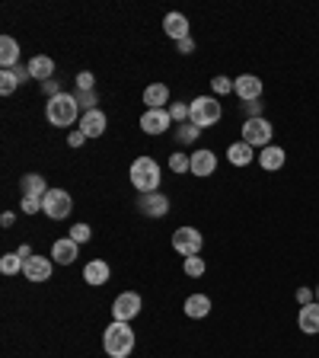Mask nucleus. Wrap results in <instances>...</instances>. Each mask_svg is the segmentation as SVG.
Here are the masks:
<instances>
[{
  "label": "nucleus",
  "mask_w": 319,
  "mask_h": 358,
  "mask_svg": "<svg viewBox=\"0 0 319 358\" xmlns=\"http://www.w3.org/2000/svg\"><path fill=\"white\" fill-rule=\"evenodd\" d=\"M45 119L54 128H74L80 125V106H77L74 93H61V96L45 103Z\"/></svg>",
  "instance_id": "nucleus-1"
},
{
  "label": "nucleus",
  "mask_w": 319,
  "mask_h": 358,
  "mask_svg": "<svg viewBox=\"0 0 319 358\" xmlns=\"http://www.w3.org/2000/svg\"><path fill=\"white\" fill-rule=\"evenodd\" d=\"M103 349L109 358H128L134 352V329L128 323L112 320L103 333Z\"/></svg>",
  "instance_id": "nucleus-2"
},
{
  "label": "nucleus",
  "mask_w": 319,
  "mask_h": 358,
  "mask_svg": "<svg viewBox=\"0 0 319 358\" xmlns=\"http://www.w3.org/2000/svg\"><path fill=\"white\" fill-rule=\"evenodd\" d=\"M128 179H131V186L141 195L160 192V164L154 157H138L131 164V170H128Z\"/></svg>",
  "instance_id": "nucleus-3"
},
{
  "label": "nucleus",
  "mask_w": 319,
  "mask_h": 358,
  "mask_svg": "<svg viewBox=\"0 0 319 358\" xmlns=\"http://www.w3.org/2000/svg\"><path fill=\"white\" fill-rule=\"evenodd\" d=\"M188 109H192V115H188V122H192L195 128H211L217 125V122L223 119V109H221V99L217 96H198L188 103Z\"/></svg>",
  "instance_id": "nucleus-4"
},
{
  "label": "nucleus",
  "mask_w": 319,
  "mask_h": 358,
  "mask_svg": "<svg viewBox=\"0 0 319 358\" xmlns=\"http://www.w3.org/2000/svg\"><path fill=\"white\" fill-rule=\"evenodd\" d=\"M42 211L45 217H52V221H64L71 211H74V199L67 189H48V195L42 199Z\"/></svg>",
  "instance_id": "nucleus-5"
},
{
  "label": "nucleus",
  "mask_w": 319,
  "mask_h": 358,
  "mask_svg": "<svg viewBox=\"0 0 319 358\" xmlns=\"http://www.w3.org/2000/svg\"><path fill=\"white\" fill-rule=\"evenodd\" d=\"M272 138H275V128H272L268 119H246L243 122V138H239V141H246L249 148H268Z\"/></svg>",
  "instance_id": "nucleus-6"
},
{
  "label": "nucleus",
  "mask_w": 319,
  "mask_h": 358,
  "mask_svg": "<svg viewBox=\"0 0 319 358\" xmlns=\"http://www.w3.org/2000/svg\"><path fill=\"white\" fill-rule=\"evenodd\" d=\"M201 246H205V237H201L198 227H179L172 231V250L179 256H201Z\"/></svg>",
  "instance_id": "nucleus-7"
},
{
  "label": "nucleus",
  "mask_w": 319,
  "mask_h": 358,
  "mask_svg": "<svg viewBox=\"0 0 319 358\" xmlns=\"http://www.w3.org/2000/svg\"><path fill=\"white\" fill-rule=\"evenodd\" d=\"M138 313H141V294L138 291H121L119 298L112 301V320L131 323Z\"/></svg>",
  "instance_id": "nucleus-8"
},
{
  "label": "nucleus",
  "mask_w": 319,
  "mask_h": 358,
  "mask_svg": "<svg viewBox=\"0 0 319 358\" xmlns=\"http://www.w3.org/2000/svg\"><path fill=\"white\" fill-rule=\"evenodd\" d=\"M262 77H255V74H239L237 80H233V93L239 96V103H259V96H262Z\"/></svg>",
  "instance_id": "nucleus-9"
},
{
  "label": "nucleus",
  "mask_w": 319,
  "mask_h": 358,
  "mask_svg": "<svg viewBox=\"0 0 319 358\" xmlns=\"http://www.w3.org/2000/svg\"><path fill=\"white\" fill-rule=\"evenodd\" d=\"M172 125V115H170V109H144V115H141V131L144 134H163L166 128Z\"/></svg>",
  "instance_id": "nucleus-10"
},
{
  "label": "nucleus",
  "mask_w": 319,
  "mask_h": 358,
  "mask_svg": "<svg viewBox=\"0 0 319 358\" xmlns=\"http://www.w3.org/2000/svg\"><path fill=\"white\" fill-rule=\"evenodd\" d=\"M52 266H54V259H48V256H32V259H26V266H22V278L42 285L52 278Z\"/></svg>",
  "instance_id": "nucleus-11"
},
{
  "label": "nucleus",
  "mask_w": 319,
  "mask_h": 358,
  "mask_svg": "<svg viewBox=\"0 0 319 358\" xmlns=\"http://www.w3.org/2000/svg\"><path fill=\"white\" fill-rule=\"evenodd\" d=\"M138 211L147 217H166L170 215V199L163 192H150V195H141L138 199Z\"/></svg>",
  "instance_id": "nucleus-12"
},
{
  "label": "nucleus",
  "mask_w": 319,
  "mask_h": 358,
  "mask_svg": "<svg viewBox=\"0 0 319 358\" xmlns=\"http://www.w3.org/2000/svg\"><path fill=\"white\" fill-rule=\"evenodd\" d=\"M105 125H109L105 112L103 109H93V112H83V115H80V125H77V128H80L87 138H103Z\"/></svg>",
  "instance_id": "nucleus-13"
},
{
  "label": "nucleus",
  "mask_w": 319,
  "mask_h": 358,
  "mask_svg": "<svg viewBox=\"0 0 319 358\" xmlns=\"http://www.w3.org/2000/svg\"><path fill=\"white\" fill-rule=\"evenodd\" d=\"M214 170H217V154H214V150H208V148L195 150V154H192V176L205 179V176H211Z\"/></svg>",
  "instance_id": "nucleus-14"
},
{
  "label": "nucleus",
  "mask_w": 319,
  "mask_h": 358,
  "mask_svg": "<svg viewBox=\"0 0 319 358\" xmlns=\"http://www.w3.org/2000/svg\"><path fill=\"white\" fill-rule=\"evenodd\" d=\"M109 275H112V268L105 259H89L87 266H83V282L93 285V288H103V285L109 282Z\"/></svg>",
  "instance_id": "nucleus-15"
},
{
  "label": "nucleus",
  "mask_w": 319,
  "mask_h": 358,
  "mask_svg": "<svg viewBox=\"0 0 319 358\" xmlns=\"http://www.w3.org/2000/svg\"><path fill=\"white\" fill-rule=\"evenodd\" d=\"M77 256H80V243H74L71 237H61L52 243V259L58 262V266H71Z\"/></svg>",
  "instance_id": "nucleus-16"
},
{
  "label": "nucleus",
  "mask_w": 319,
  "mask_h": 358,
  "mask_svg": "<svg viewBox=\"0 0 319 358\" xmlns=\"http://www.w3.org/2000/svg\"><path fill=\"white\" fill-rule=\"evenodd\" d=\"M163 32L172 38V42L192 38V36H188V20H186L182 13H166V16H163Z\"/></svg>",
  "instance_id": "nucleus-17"
},
{
  "label": "nucleus",
  "mask_w": 319,
  "mask_h": 358,
  "mask_svg": "<svg viewBox=\"0 0 319 358\" xmlns=\"http://www.w3.org/2000/svg\"><path fill=\"white\" fill-rule=\"evenodd\" d=\"M297 327H300V333H306V336H316L319 333V304H316V301L300 307Z\"/></svg>",
  "instance_id": "nucleus-18"
},
{
  "label": "nucleus",
  "mask_w": 319,
  "mask_h": 358,
  "mask_svg": "<svg viewBox=\"0 0 319 358\" xmlns=\"http://www.w3.org/2000/svg\"><path fill=\"white\" fill-rule=\"evenodd\" d=\"M29 80V67H13V71H0V93L3 96H10V93H16V87L20 83Z\"/></svg>",
  "instance_id": "nucleus-19"
},
{
  "label": "nucleus",
  "mask_w": 319,
  "mask_h": 358,
  "mask_svg": "<svg viewBox=\"0 0 319 358\" xmlns=\"http://www.w3.org/2000/svg\"><path fill=\"white\" fill-rule=\"evenodd\" d=\"M284 160H288V154H284V148H278V144H268V148H262V154H259V166L268 173L281 170Z\"/></svg>",
  "instance_id": "nucleus-20"
},
{
  "label": "nucleus",
  "mask_w": 319,
  "mask_h": 358,
  "mask_svg": "<svg viewBox=\"0 0 319 358\" xmlns=\"http://www.w3.org/2000/svg\"><path fill=\"white\" fill-rule=\"evenodd\" d=\"M29 77L32 80H38V83H45V80H52V74H54V61L48 58V55H36V58H29Z\"/></svg>",
  "instance_id": "nucleus-21"
},
{
  "label": "nucleus",
  "mask_w": 319,
  "mask_h": 358,
  "mask_svg": "<svg viewBox=\"0 0 319 358\" xmlns=\"http://www.w3.org/2000/svg\"><path fill=\"white\" fill-rule=\"evenodd\" d=\"M144 103H147V109H166V103H170V87H166V83H150V87H144Z\"/></svg>",
  "instance_id": "nucleus-22"
},
{
  "label": "nucleus",
  "mask_w": 319,
  "mask_h": 358,
  "mask_svg": "<svg viewBox=\"0 0 319 358\" xmlns=\"http://www.w3.org/2000/svg\"><path fill=\"white\" fill-rule=\"evenodd\" d=\"M182 310H186V317H192V320H205L211 313V298L208 294H188Z\"/></svg>",
  "instance_id": "nucleus-23"
},
{
  "label": "nucleus",
  "mask_w": 319,
  "mask_h": 358,
  "mask_svg": "<svg viewBox=\"0 0 319 358\" xmlns=\"http://www.w3.org/2000/svg\"><path fill=\"white\" fill-rule=\"evenodd\" d=\"M16 61H20V42L13 36H3L0 38V67L3 71H13Z\"/></svg>",
  "instance_id": "nucleus-24"
},
{
  "label": "nucleus",
  "mask_w": 319,
  "mask_h": 358,
  "mask_svg": "<svg viewBox=\"0 0 319 358\" xmlns=\"http://www.w3.org/2000/svg\"><path fill=\"white\" fill-rule=\"evenodd\" d=\"M255 157V148H249L246 141H233L230 148H227V160H230L233 166H249Z\"/></svg>",
  "instance_id": "nucleus-25"
},
{
  "label": "nucleus",
  "mask_w": 319,
  "mask_h": 358,
  "mask_svg": "<svg viewBox=\"0 0 319 358\" xmlns=\"http://www.w3.org/2000/svg\"><path fill=\"white\" fill-rule=\"evenodd\" d=\"M22 195H29V199H45V195H48V182H45V176H38V173H26V176H22Z\"/></svg>",
  "instance_id": "nucleus-26"
},
{
  "label": "nucleus",
  "mask_w": 319,
  "mask_h": 358,
  "mask_svg": "<svg viewBox=\"0 0 319 358\" xmlns=\"http://www.w3.org/2000/svg\"><path fill=\"white\" fill-rule=\"evenodd\" d=\"M22 266H26V259H22L20 253H3L0 256V272H3V275H20Z\"/></svg>",
  "instance_id": "nucleus-27"
},
{
  "label": "nucleus",
  "mask_w": 319,
  "mask_h": 358,
  "mask_svg": "<svg viewBox=\"0 0 319 358\" xmlns=\"http://www.w3.org/2000/svg\"><path fill=\"white\" fill-rule=\"evenodd\" d=\"M77 96V106H80V112H93V109H99V99H96V90H77L74 93Z\"/></svg>",
  "instance_id": "nucleus-28"
},
{
  "label": "nucleus",
  "mask_w": 319,
  "mask_h": 358,
  "mask_svg": "<svg viewBox=\"0 0 319 358\" xmlns=\"http://www.w3.org/2000/svg\"><path fill=\"white\" fill-rule=\"evenodd\" d=\"M172 173H192V154H170Z\"/></svg>",
  "instance_id": "nucleus-29"
},
{
  "label": "nucleus",
  "mask_w": 319,
  "mask_h": 358,
  "mask_svg": "<svg viewBox=\"0 0 319 358\" xmlns=\"http://www.w3.org/2000/svg\"><path fill=\"white\" fill-rule=\"evenodd\" d=\"M182 268H186V275H188V278H201L208 266H205V259H201V256H188V259L182 262Z\"/></svg>",
  "instance_id": "nucleus-30"
},
{
  "label": "nucleus",
  "mask_w": 319,
  "mask_h": 358,
  "mask_svg": "<svg viewBox=\"0 0 319 358\" xmlns=\"http://www.w3.org/2000/svg\"><path fill=\"white\" fill-rule=\"evenodd\" d=\"M211 90H214V96H227V93H233V80L217 74V77H211Z\"/></svg>",
  "instance_id": "nucleus-31"
},
{
  "label": "nucleus",
  "mask_w": 319,
  "mask_h": 358,
  "mask_svg": "<svg viewBox=\"0 0 319 358\" xmlns=\"http://www.w3.org/2000/svg\"><path fill=\"white\" fill-rule=\"evenodd\" d=\"M198 134H201V128H195L192 122H186V125L176 131V138H179V144H192V141H198Z\"/></svg>",
  "instance_id": "nucleus-32"
},
{
  "label": "nucleus",
  "mask_w": 319,
  "mask_h": 358,
  "mask_svg": "<svg viewBox=\"0 0 319 358\" xmlns=\"http://www.w3.org/2000/svg\"><path fill=\"white\" fill-rule=\"evenodd\" d=\"M170 115H172V122H182V125H186L188 115H192V109H188V103H172L170 106Z\"/></svg>",
  "instance_id": "nucleus-33"
},
{
  "label": "nucleus",
  "mask_w": 319,
  "mask_h": 358,
  "mask_svg": "<svg viewBox=\"0 0 319 358\" xmlns=\"http://www.w3.org/2000/svg\"><path fill=\"white\" fill-rule=\"evenodd\" d=\"M93 237V231H89V224H74V227H71V240H74V243H87V240Z\"/></svg>",
  "instance_id": "nucleus-34"
},
{
  "label": "nucleus",
  "mask_w": 319,
  "mask_h": 358,
  "mask_svg": "<svg viewBox=\"0 0 319 358\" xmlns=\"http://www.w3.org/2000/svg\"><path fill=\"white\" fill-rule=\"evenodd\" d=\"M22 215H38L42 211V199H29V195H22Z\"/></svg>",
  "instance_id": "nucleus-35"
},
{
  "label": "nucleus",
  "mask_w": 319,
  "mask_h": 358,
  "mask_svg": "<svg viewBox=\"0 0 319 358\" xmlns=\"http://www.w3.org/2000/svg\"><path fill=\"white\" fill-rule=\"evenodd\" d=\"M77 90H96V77H93V71H80V74H77Z\"/></svg>",
  "instance_id": "nucleus-36"
},
{
  "label": "nucleus",
  "mask_w": 319,
  "mask_h": 358,
  "mask_svg": "<svg viewBox=\"0 0 319 358\" xmlns=\"http://www.w3.org/2000/svg\"><path fill=\"white\" fill-rule=\"evenodd\" d=\"M316 301V288H297V304H313Z\"/></svg>",
  "instance_id": "nucleus-37"
},
{
  "label": "nucleus",
  "mask_w": 319,
  "mask_h": 358,
  "mask_svg": "<svg viewBox=\"0 0 319 358\" xmlns=\"http://www.w3.org/2000/svg\"><path fill=\"white\" fill-rule=\"evenodd\" d=\"M83 141H87V134H83L80 128H71V134H67V148H80Z\"/></svg>",
  "instance_id": "nucleus-38"
},
{
  "label": "nucleus",
  "mask_w": 319,
  "mask_h": 358,
  "mask_svg": "<svg viewBox=\"0 0 319 358\" xmlns=\"http://www.w3.org/2000/svg\"><path fill=\"white\" fill-rule=\"evenodd\" d=\"M42 93H45V96H48V99L61 96V87H58V80H54V77H52V80H45V83H42Z\"/></svg>",
  "instance_id": "nucleus-39"
},
{
  "label": "nucleus",
  "mask_w": 319,
  "mask_h": 358,
  "mask_svg": "<svg viewBox=\"0 0 319 358\" xmlns=\"http://www.w3.org/2000/svg\"><path fill=\"white\" fill-rule=\"evenodd\" d=\"M246 119H262V103H243Z\"/></svg>",
  "instance_id": "nucleus-40"
},
{
  "label": "nucleus",
  "mask_w": 319,
  "mask_h": 358,
  "mask_svg": "<svg viewBox=\"0 0 319 358\" xmlns=\"http://www.w3.org/2000/svg\"><path fill=\"white\" fill-rule=\"evenodd\" d=\"M179 52H182V55H192L195 52V42H192V38H182V42H179Z\"/></svg>",
  "instance_id": "nucleus-41"
},
{
  "label": "nucleus",
  "mask_w": 319,
  "mask_h": 358,
  "mask_svg": "<svg viewBox=\"0 0 319 358\" xmlns=\"http://www.w3.org/2000/svg\"><path fill=\"white\" fill-rule=\"evenodd\" d=\"M0 224H3V227H13L16 215H13V211H3V215H0Z\"/></svg>",
  "instance_id": "nucleus-42"
},
{
  "label": "nucleus",
  "mask_w": 319,
  "mask_h": 358,
  "mask_svg": "<svg viewBox=\"0 0 319 358\" xmlns=\"http://www.w3.org/2000/svg\"><path fill=\"white\" fill-rule=\"evenodd\" d=\"M16 253H20V256H22V259H32V250H29V243H22V246H20V250H16Z\"/></svg>",
  "instance_id": "nucleus-43"
},
{
  "label": "nucleus",
  "mask_w": 319,
  "mask_h": 358,
  "mask_svg": "<svg viewBox=\"0 0 319 358\" xmlns=\"http://www.w3.org/2000/svg\"><path fill=\"white\" fill-rule=\"evenodd\" d=\"M316 304H319V285H316Z\"/></svg>",
  "instance_id": "nucleus-44"
}]
</instances>
